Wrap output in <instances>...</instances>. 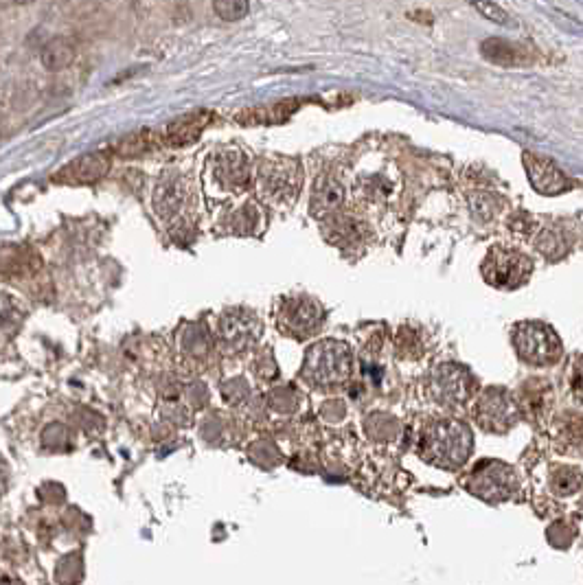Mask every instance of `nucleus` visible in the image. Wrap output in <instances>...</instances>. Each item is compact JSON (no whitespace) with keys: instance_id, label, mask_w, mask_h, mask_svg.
Instances as JSON below:
<instances>
[{"instance_id":"obj_17","label":"nucleus","mask_w":583,"mask_h":585,"mask_svg":"<svg viewBox=\"0 0 583 585\" xmlns=\"http://www.w3.org/2000/svg\"><path fill=\"white\" fill-rule=\"evenodd\" d=\"M325 235L331 244H353L360 237V224L349 215H331V220L325 226Z\"/></svg>"},{"instance_id":"obj_3","label":"nucleus","mask_w":583,"mask_h":585,"mask_svg":"<svg viewBox=\"0 0 583 585\" xmlns=\"http://www.w3.org/2000/svg\"><path fill=\"white\" fill-rule=\"evenodd\" d=\"M513 344H516L520 358L535 366L555 364L562 353V344H559L555 331L540 323L520 325L513 336Z\"/></svg>"},{"instance_id":"obj_1","label":"nucleus","mask_w":583,"mask_h":585,"mask_svg":"<svg viewBox=\"0 0 583 585\" xmlns=\"http://www.w3.org/2000/svg\"><path fill=\"white\" fill-rule=\"evenodd\" d=\"M424 456L434 465L456 469L461 467L472 452V437L465 426L456 421H441L426 432L421 441Z\"/></svg>"},{"instance_id":"obj_24","label":"nucleus","mask_w":583,"mask_h":585,"mask_svg":"<svg viewBox=\"0 0 583 585\" xmlns=\"http://www.w3.org/2000/svg\"><path fill=\"white\" fill-rule=\"evenodd\" d=\"M472 209H474L476 215L483 217V220H489V217H494L496 204H494V200L487 198V195H478V198L472 204Z\"/></svg>"},{"instance_id":"obj_20","label":"nucleus","mask_w":583,"mask_h":585,"mask_svg":"<svg viewBox=\"0 0 583 585\" xmlns=\"http://www.w3.org/2000/svg\"><path fill=\"white\" fill-rule=\"evenodd\" d=\"M154 145H156L154 132H136L128 136V139H121L117 145H114V154L123 158H134V156L150 152Z\"/></svg>"},{"instance_id":"obj_14","label":"nucleus","mask_w":583,"mask_h":585,"mask_svg":"<svg viewBox=\"0 0 583 585\" xmlns=\"http://www.w3.org/2000/svg\"><path fill=\"white\" fill-rule=\"evenodd\" d=\"M342 198H345V191H342L340 182H336L334 178H320L314 187L312 193V215L314 217H331L336 215Z\"/></svg>"},{"instance_id":"obj_21","label":"nucleus","mask_w":583,"mask_h":585,"mask_svg":"<svg viewBox=\"0 0 583 585\" xmlns=\"http://www.w3.org/2000/svg\"><path fill=\"white\" fill-rule=\"evenodd\" d=\"M215 14L226 22H235L248 16V0H215Z\"/></svg>"},{"instance_id":"obj_13","label":"nucleus","mask_w":583,"mask_h":585,"mask_svg":"<svg viewBox=\"0 0 583 585\" xmlns=\"http://www.w3.org/2000/svg\"><path fill=\"white\" fill-rule=\"evenodd\" d=\"M211 121V114L209 112H193V114H187V117H182L178 121H174L167 128L165 132V141L169 145L174 147H180V145H189L198 139V136L202 134V130L207 128Z\"/></svg>"},{"instance_id":"obj_25","label":"nucleus","mask_w":583,"mask_h":585,"mask_svg":"<svg viewBox=\"0 0 583 585\" xmlns=\"http://www.w3.org/2000/svg\"><path fill=\"white\" fill-rule=\"evenodd\" d=\"M533 220L527 213H516L511 217V231H518V233H531L533 231Z\"/></svg>"},{"instance_id":"obj_4","label":"nucleus","mask_w":583,"mask_h":585,"mask_svg":"<svg viewBox=\"0 0 583 585\" xmlns=\"http://www.w3.org/2000/svg\"><path fill=\"white\" fill-rule=\"evenodd\" d=\"M531 270H533L531 261L524 257L522 252L500 248V246L491 248L483 263V277L491 285H496V288H505V290L516 288V285L527 281Z\"/></svg>"},{"instance_id":"obj_11","label":"nucleus","mask_w":583,"mask_h":585,"mask_svg":"<svg viewBox=\"0 0 583 585\" xmlns=\"http://www.w3.org/2000/svg\"><path fill=\"white\" fill-rule=\"evenodd\" d=\"M215 176L226 189H244L250 182V167L239 149H224L215 156Z\"/></svg>"},{"instance_id":"obj_18","label":"nucleus","mask_w":583,"mask_h":585,"mask_svg":"<svg viewBox=\"0 0 583 585\" xmlns=\"http://www.w3.org/2000/svg\"><path fill=\"white\" fill-rule=\"evenodd\" d=\"M36 255L25 246H0V272L22 274L33 268Z\"/></svg>"},{"instance_id":"obj_2","label":"nucleus","mask_w":583,"mask_h":585,"mask_svg":"<svg viewBox=\"0 0 583 585\" xmlns=\"http://www.w3.org/2000/svg\"><path fill=\"white\" fill-rule=\"evenodd\" d=\"M351 366V353L347 344L334 340L320 342L307 353L305 373L316 384H338L347 377Z\"/></svg>"},{"instance_id":"obj_26","label":"nucleus","mask_w":583,"mask_h":585,"mask_svg":"<svg viewBox=\"0 0 583 585\" xmlns=\"http://www.w3.org/2000/svg\"><path fill=\"white\" fill-rule=\"evenodd\" d=\"M16 3H20V5H27V3H33V0H16Z\"/></svg>"},{"instance_id":"obj_23","label":"nucleus","mask_w":583,"mask_h":585,"mask_svg":"<svg viewBox=\"0 0 583 585\" xmlns=\"http://www.w3.org/2000/svg\"><path fill=\"white\" fill-rule=\"evenodd\" d=\"M472 5L483 18H487L491 22H498V25H511L507 11L498 7L496 3H491V0H472Z\"/></svg>"},{"instance_id":"obj_22","label":"nucleus","mask_w":583,"mask_h":585,"mask_svg":"<svg viewBox=\"0 0 583 585\" xmlns=\"http://www.w3.org/2000/svg\"><path fill=\"white\" fill-rule=\"evenodd\" d=\"M537 248H540L546 257H559L564 252V239L557 235L555 228H544L540 239H537Z\"/></svg>"},{"instance_id":"obj_7","label":"nucleus","mask_w":583,"mask_h":585,"mask_svg":"<svg viewBox=\"0 0 583 585\" xmlns=\"http://www.w3.org/2000/svg\"><path fill=\"white\" fill-rule=\"evenodd\" d=\"M518 487V476L511 467L489 461L485 467H478L470 478V489L485 500H505Z\"/></svg>"},{"instance_id":"obj_16","label":"nucleus","mask_w":583,"mask_h":585,"mask_svg":"<svg viewBox=\"0 0 583 585\" xmlns=\"http://www.w3.org/2000/svg\"><path fill=\"white\" fill-rule=\"evenodd\" d=\"M40 60L42 66L47 68V71H64L66 66H71L75 60V47L73 42L68 38H53L47 44H44V49L40 53Z\"/></svg>"},{"instance_id":"obj_6","label":"nucleus","mask_w":583,"mask_h":585,"mask_svg":"<svg viewBox=\"0 0 583 585\" xmlns=\"http://www.w3.org/2000/svg\"><path fill=\"white\" fill-rule=\"evenodd\" d=\"M323 323V309L312 298H288L279 309V325L290 336H310Z\"/></svg>"},{"instance_id":"obj_8","label":"nucleus","mask_w":583,"mask_h":585,"mask_svg":"<svg viewBox=\"0 0 583 585\" xmlns=\"http://www.w3.org/2000/svg\"><path fill=\"white\" fill-rule=\"evenodd\" d=\"M110 169V158L106 154H84L75 158L73 163L64 165L57 174L53 176V182L57 185H90V182H97L108 174Z\"/></svg>"},{"instance_id":"obj_9","label":"nucleus","mask_w":583,"mask_h":585,"mask_svg":"<svg viewBox=\"0 0 583 585\" xmlns=\"http://www.w3.org/2000/svg\"><path fill=\"white\" fill-rule=\"evenodd\" d=\"M187 202V182L176 174H167L160 178L154 191V209L158 217L171 222L180 217L182 209H185Z\"/></svg>"},{"instance_id":"obj_12","label":"nucleus","mask_w":583,"mask_h":585,"mask_svg":"<svg viewBox=\"0 0 583 585\" xmlns=\"http://www.w3.org/2000/svg\"><path fill=\"white\" fill-rule=\"evenodd\" d=\"M259 331V323L253 314L244 312H231L222 318L220 334L226 344H231L235 349H242L250 340H255Z\"/></svg>"},{"instance_id":"obj_10","label":"nucleus","mask_w":583,"mask_h":585,"mask_svg":"<svg viewBox=\"0 0 583 585\" xmlns=\"http://www.w3.org/2000/svg\"><path fill=\"white\" fill-rule=\"evenodd\" d=\"M524 167H527L533 189L540 191L542 195H557L570 187L568 178L551 163V160L524 154Z\"/></svg>"},{"instance_id":"obj_15","label":"nucleus","mask_w":583,"mask_h":585,"mask_svg":"<svg viewBox=\"0 0 583 585\" xmlns=\"http://www.w3.org/2000/svg\"><path fill=\"white\" fill-rule=\"evenodd\" d=\"M480 53H483L491 64L498 66H520L527 60H524V53L516 44L502 38H489L483 44H480Z\"/></svg>"},{"instance_id":"obj_19","label":"nucleus","mask_w":583,"mask_h":585,"mask_svg":"<svg viewBox=\"0 0 583 585\" xmlns=\"http://www.w3.org/2000/svg\"><path fill=\"white\" fill-rule=\"evenodd\" d=\"M299 101H283L277 103V106H270V108H257V110H246L239 114V121L244 125H253V123H281L290 117V114L299 108L296 106Z\"/></svg>"},{"instance_id":"obj_5","label":"nucleus","mask_w":583,"mask_h":585,"mask_svg":"<svg viewBox=\"0 0 583 585\" xmlns=\"http://www.w3.org/2000/svg\"><path fill=\"white\" fill-rule=\"evenodd\" d=\"M301 182L294 160H266L259 169V191L270 202H292Z\"/></svg>"}]
</instances>
